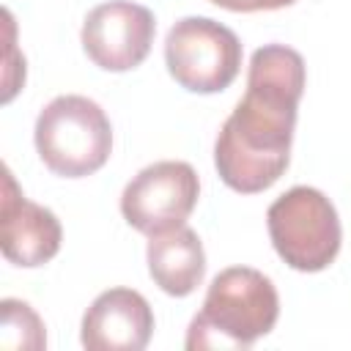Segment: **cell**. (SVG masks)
<instances>
[{"label": "cell", "instance_id": "6da1fadb", "mask_svg": "<svg viewBox=\"0 0 351 351\" xmlns=\"http://www.w3.org/2000/svg\"><path fill=\"white\" fill-rule=\"evenodd\" d=\"M304 80V58L293 47L263 44L252 52L244 99L214 143V167L233 192H263L285 173Z\"/></svg>", "mask_w": 351, "mask_h": 351}, {"label": "cell", "instance_id": "8fae6325", "mask_svg": "<svg viewBox=\"0 0 351 351\" xmlns=\"http://www.w3.org/2000/svg\"><path fill=\"white\" fill-rule=\"evenodd\" d=\"M0 343L5 348H30L38 351L47 346V335H44V324L36 315V310L27 302L19 299H3L0 302Z\"/></svg>", "mask_w": 351, "mask_h": 351}, {"label": "cell", "instance_id": "3957f363", "mask_svg": "<svg viewBox=\"0 0 351 351\" xmlns=\"http://www.w3.org/2000/svg\"><path fill=\"white\" fill-rule=\"evenodd\" d=\"M33 140L41 162L55 176L85 178L110 159L112 123L93 99L66 93L38 112Z\"/></svg>", "mask_w": 351, "mask_h": 351}, {"label": "cell", "instance_id": "7c38bea8", "mask_svg": "<svg viewBox=\"0 0 351 351\" xmlns=\"http://www.w3.org/2000/svg\"><path fill=\"white\" fill-rule=\"evenodd\" d=\"M3 22H5V69H3V101H11L14 93L19 90V85L25 82V60H16V66H11V55H14V19L11 11H3Z\"/></svg>", "mask_w": 351, "mask_h": 351}, {"label": "cell", "instance_id": "4fadbf2b", "mask_svg": "<svg viewBox=\"0 0 351 351\" xmlns=\"http://www.w3.org/2000/svg\"><path fill=\"white\" fill-rule=\"evenodd\" d=\"M214 5L225 8V11H236V14H252V11H277V8H288L296 0H211Z\"/></svg>", "mask_w": 351, "mask_h": 351}, {"label": "cell", "instance_id": "52a82bcc", "mask_svg": "<svg viewBox=\"0 0 351 351\" xmlns=\"http://www.w3.org/2000/svg\"><path fill=\"white\" fill-rule=\"evenodd\" d=\"M154 14L132 0H110L88 11L82 22V49L104 71L140 66L154 44Z\"/></svg>", "mask_w": 351, "mask_h": 351}, {"label": "cell", "instance_id": "7a4b0ae2", "mask_svg": "<svg viewBox=\"0 0 351 351\" xmlns=\"http://www.w3.org/2000/svg\"><path fill=\"white\" fill-rule=\"evenodd\" d=\"M280 315L274 282L250 266L222 269L203 299V310L192 318L186 348H250L269 335Z\"/></svg>", "mask_w": 351, "mask_h": 351}, {"label": "cell", "instance_id": "277c9868", "mask_svg": "<svg viewBox=\"0 0 351 351\" xmlns=\"http://www.w3.org/2000/svg\"><path fill=\"white\" fill-rule=\"evenodd\" d=\"M277 255L296 271L326 269L343 241L340 217L332 200L315 186H291L266 211Z\"/></svg>", "mask_w": 351, "mask_h": 351}, {"label": "cell", "instance_id": "9c48e42d", "mask_svg": "<svg viewBox=\"0 0 351 351\" xmlns=\"http://www.w3.org/2000/svg\"><path fill=\"white\" fill-rule=\"evenodd\" d=\"M154 335V310L132 288L99 293L82 315L80 340L88 351H140Z\"/></svg>", "mask_w": 351, "mask_h": 351}, {"label": "cell", "instance_id": "8992f818", "mask_svg": "<svg viewBox=\"0 0 351 351\" xmlns=\"http://www.w3.org/2000/svg\"><path fill=\"white\" fill-rule=\"evenodd\" d=\"M200 197V178L189 162L162 159L143 167L121 195L123 219L145 233L156 236L186 222Z\"/></svg>", "mask_w": 351, "mask_h": 351}, {"label": "cell", "instance_id": "ba28073f", "mask_svg": "<svg viewBox=\"0 0 351 351\" xmlns=\"http://www.w3.org/2000/svg\"><path fill=\"white\" fill-rule=\"evenodd\" d=\"M63 228L58 217L27 200L14 181V173L3 167V197H0V247L8 263L36 269L52 261L60 250Z\"/></svg>", "mask_w": 351, "mask_h": 351}, {"label": "cell", "instance_id": "5b68a950", "mask_svg": "<svg viewBox=\"0 0 351 351\" xmlns=\"http://www.w3.org/2000/svg\"><path fill=\"white\" fill-rule=\"evenodd\" d=\"M165 66L181 88L192 93H219L239 77L241 41L217 19L184 16L167 30Z\"/></svg>", "mask_w": 351, "mask_h": 351}, {"label": "cell", "instance_id": "30bf717a", "mask_svg": "<svg viewBox=\"0 0 351 351\" xmlns=\"http://www.w3.org/2000/svg\"><path fill=\"white\" fill-rule=\"evenodd\" d=\"M145 261L151 280L167 296H189L206 277L203 241L186 225L148 236Z\"/></svg>", "mask_w": 351, "mask_h": 351}]
</instances>
